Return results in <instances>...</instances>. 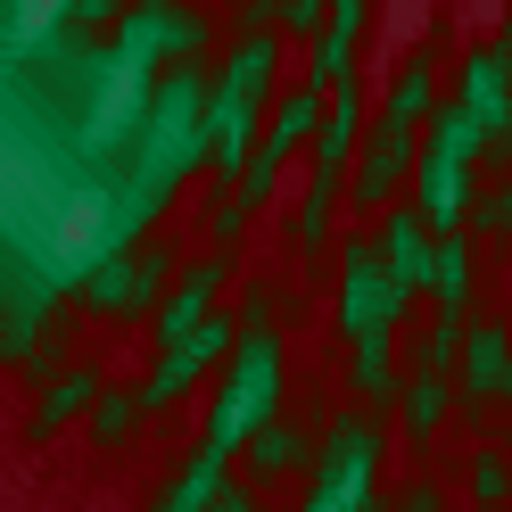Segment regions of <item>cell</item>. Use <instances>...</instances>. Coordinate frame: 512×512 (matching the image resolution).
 Returning <instances> with one entry per match:
<instances>
[{
	"mask_svg": "<svg viewBox=\"0 0 512 512\" xmlns=\"http://www.w3.org/2000/svg\"><path fill=\"white\" fill-rule=\"evenodd\" d=\"M471 223L479 232H512V166H504V190H471Z\"/></svg>",
	"mask_w": 512,
	"mask_h": 512,
	"instance_id": "cell-21",
	"label": "cell"
},
{
	"mask_svg": "<svg viewBox=\"0 0 512 512\" xmlns=\"http://www.w3.org/2000/svg\"><path fill=\"white\" fill-rule=\"evenodd\" d=\"M430 298L446 314H463L471 306V240L463 232H438V256H430Z\"/></svg>",
	"mask_w": 512,
	"mask_h": 512,
	"instance_id": "cell-18",
	"label": "cell"
},
{
	"mask_svg": "<svg viewBox=\"0 0 512 512\" xmlns=\"http://www.w3.org/2000/svg\"><path fill=\"white\" fill-rule=\"evenodd\" d=\"M124 9H133V0H67L75 25H108V17H124Z\"/></svg>",
	"mask_w": 512,
	"mask_h": 512,
	"instance_id": "cell-23",
	"label": "cell"
},
{
	"mask_svg": "<svg viewBox=\"0 0 512 512\" xmlns=\"http://www.w3.org/2000/svg\"><path fill=\"white\" fill-rule=\"evenodd\" d=\"M91 397H100V372H83V364H75V372H58L50 389H42V405H34V422H25V430H34V446L58 438L75 413H91Z\"/></svg>",
	"mask_w": 512,
	"mask_h": 512,
	"instance_id": "cell-15",
	"label": "cell"
},
{
	"mask_svg": "<svg viewBox=\"0 0 512 512\" xmlns=\"http://www.w3.org/2000/svg\"><path fill=\"white\" fill-rule=\"evenodd\" d=\"M306 463H314V438H306L298 422H281V413H273V422H256V438H248V479H256V488L298 479Z\"/></svg>",
	"mask_w": 512,
	"mask_h": 512,
	"instance_id": "cell-13",
	"label": "cell"
},
{
	"mask_svg": "<svg viewBox=\"0 0 512 512\" xmlns=\"http://www.w3.org/2000/svg\"><path fill=\"white\" fill-rule=\"evenodd\" d=\"M223 273H232V256H223V248H207L199 265H182V273H174L166 306H157V347L182 339L190 323H207V314H215V290H223Z\"/></svg>",
	"mask_w": 512,
	"mask_h": 512,
	"instance_id": "cell-10",
	"label": "cell"
},
{
	"mask_svg": "<svg viewBox=\"0 0 512 512\" xmlns=\"http://www.w3.org/2000/svg\"><path fill=\"white\" fill-rule=\"evenodd\" d=\"M215 512H256V496H248V488H223V496H215Z\"/></svg>",
	"mask_w": 512,
	"mask_h": 512,
	"instance_id": "cell-25",
	"label": "cell"
},
{
	"mask_svg": "<svg viewBox=\"0 0 512 512\" xmlns=\"http://www.w3.org/2000/svg\"><path fill=\"white\" fill-rule=\"evenodd\" d=\"M347 380H356L364 405H397L405 397V380L389 364V339H347Z\"/></svg>",
	"mask_w": 512,
	"mask_h": 512,
	"instance_id": "cell-16",
	"label": "cell"
},
{
	"mask_svg": "<svg viewBox=\"0 0 512 512\" xmlns=\"http://www.w3.org/2000/svg\"><path fill=\"white\" fill-rule=\"evenodd\" d=\"M372 471H380V422L372 413L331 422V438L314 446V496H306V512H356L372 496Z\"/></svg>",
	"mask_w": 512,
	"mask_h": 512,
	"instance_id": "cell-6",
	"label": "cell"
},
{
	"mask_svg": "<svg viewBox=\"0 0 512 512\" xmlns=\"http://www.w3.org/2000/svg\"><path fill=\"white\" fill-rule=\"evenodd\" d=\"M141 389H100V397H91V438H100V446H116V438H133V422H141Z\"/></svg>",
	"mask_w": 512,
	"mask_h": 512,
	"instance_id": "cell-19",
	"label": "cell"
},
{
	"mask_svg": "<svg viewBox=\"0 0 512 512\" xmlns=\"http://www.w3.org/2000/svg\"><path fill=\"white\" fill-rule=\"evenodd\" d=\"M504 166H512V141H504Z\"/></svg>",
	"mask_w": 512,
	"mask_h": 512,
	"instance_id": "cell-29",
	"label": "cell"
},
{
	"mask_svg": "<svg viewBox=\"0 0 512 512\" xmlns=\"http://www.w3.org/2000/svg\"><path fill=\"white\" fill-rule=\"evenodd\" d=\"M273 83H281V34H273V25H256V34L232 50V67L215 75V91H207V166H215L223 182L248 174L256 116L273 108Z\"/></svg>",
	"mask_w": 512,
	"mask_h": 512,
	"instance_id": "cell-1",
	"label": "cell"
},
{
	"mask_svg": "<svg viewBox=\"0 0 512 512\" xmlns=\"http://www.w3.org/2000/svg\"><path fill=\"white\" fill-rule=\"evenodd\" d=\"M232 347H240V323H232V314H207V323H190L182 339L157 347V364H149V380H141V405H149V413H174V405L199 389V380H207L223 356H232Z\"/></svg>",
	"mask_w": 512,
	"mask_h": 512,
	"instance_id": "cell-7",
	"label": "cell"
},
{
	"mask_svg": "<svg viewBox=\"0 0 512 512\" xmlns=\"http://www.w3.org/2000/svg\"><path fill=\"white\" fill-rule=\"evenodd\" d=\"M512 496V455L504 446H479L471 455V504H504Z\"/></svg>",
	"mask_w": 512,
	"mask_h": 512,
	"instance_id": "cell-20",
	"label": "cell"
},
{
	"mask_svg": "<svg viewBox=\"0 0 512 512\" xmlns=\"http://www.w3.org/2000/svg\"><path fill=\"white\" fill-rule=\"evenodd\" d=\"M380 256L397 265V281H405V290H430V256H438L430 215H422V207H397L389 223H380Z\"/></svg>",
	"mask_w": 512,
	"mask_h": 512,
	"instance_id": "cell-12",
	"label": "cell"
},
{
	"mask_svg": "<svg viewBox=\"0 0 512 512\" xmlns=\"http://www.w3.org/2000/svg\"><path fill=\"white\" fill-rule=\"evenodd\" d=\"M446 413H455V372H413L405 380V430L413 438H438Z\"/></svg>",
	"mask_w": 512,
	"mask_h": 512,
	"instance_id": "cell-17",
	"label": "cell"
},
{
	"mask_svg": "<svg viewBox=\"0 0 512 512\" xmlns=\"http://www.w3.org/2000/svg\"><path fill=\"white\" fill-rule=\"evenodd\" d=\"M496 67H504V91H512V34L496 42Z\"/></svg>",
	"mask_w": 512,
	"mask_h": 512,
	"instance_id": "cell-27",
	"label": "cell"
},
{
	"mask_svg": "<svg viewBox=\"0 0 512 512\" xmlns=\"http://www.w3.org/2000/svg\"><path fill=\"white\" fill-rule=\"evenodd\" d=\"M223 463H232V455H223V446H207V438H199V455H190V463L174 471V488L157 496L149 512H215V496L232 488V479H223Z\"/></svg>",
	"mask_w": 512,
	"mask_h": 512,
	"instance_id": "cell-14",
	"label": "cell"
},
{
	"mask_svg": "<svg viewBox=\"0 0 512 512\" xmlns=\"http://www.w3.org/2000/svg\"><path fill=\"white\" fill-rule=\"evenodd\" d=\"M389 512H438V488H430V479H413V488H405Z\"/></svg>",
	"mask_w": 512,
	"mask_h": 512,
	"instance_id": "cell-24",
	"label": "cell"
},
{
	"mask_svg": "<svg viewBox=\"0 0 512 512\" xmlns=\"http://www.w3.org/2000/svg\"><path fill=\"white\" fill-rule=\"evenodd\" d=\"M463 422H488V405H512V323H471L463 331Z\"/></svg>",
	"mask_w": 512,
	"mask_h": 512,
	"instance_id": "cell-9",
	"label": "cell"
},
{
	"mask_svg": "<svg viewBox=\"0 0 512 512\" xmlns=\"http://www.w3.org/2000/svg\"><path fill=\"white\" fill-rule=\"evenodd\" d=\"M323 100H331V91L314 83V75H306L298 91H281V100H273L265 133H256V157H248V174H240V207H248V215H256V207L273 199L281 166H290L298 149H314V124H323Z\"/></svg>",
	"mask_w": 512,
	"mask_h": 512,
	"instance_id": "cell-5",
	"label": "cell"
},
{
	"mask_svg": "<svg viewBox=\"0 0 512 512\" xmlns=\"http://www.w3.org/2000/svg\"><path fill=\"white\" fill-rule=\"evenodd\" d=\"M339 339H389L397 331V314H405V281H397V265L380 256V240H364V232H347L339 248Z\"/></svg>",
	"mask_w": 512,
	"mask_h": 512,
	"instance_id": "cell-3",
	"label": "cell"
},
{
	"mask_svg": "<svg viewBox=\"0 0 512 512\" xmlns=\"http://www.w3.org/2000/svg\"><path fill=\"white\" fill-rule=\"evenodd\" d=\"M364 17H372V0H331L323 25H314V83H347V67H356V42H364Z\"/></svg>",
	"mask_w": 512,
	"mask_h": 512,
	"instance_id": "cell-11",
	"label": "cell"
},
{
	"mask_svg": "<svg viewBox=\"0 0 512 512\" xmlns=\"http://www.w3.org/2000/svg\"><path fill=\"white\" fill-rule=\"evenodd\" d=\"M174 248L166 240H133V248H108L100 256V273L83 281V306L91 314H116V323H133V314H157L174 290Z\"/></svg>",
	"mask_w": 512,
	"mask_h": 512,
	"instance_id": "cell-4",
	"label": "cell"
},
{
	"mask_svg": "<svg viewBox=\"0 0 512 512\" xmlns=\"http://www.w3.org/2000/svg\"><path fill=\"white\" fill-rule=\"evenodd\" d=\"M281 413V347L273 339H240L223 356V380H215V413H207V446H248L256 422Z\"/></svg>",
	"mask_w": 512,
	"mask_h": 512,
	"instance_id": "cell-2",
	"label": "cell"
},
{
	"mask_svg": "<svg viewBox=\"0 0 512 512\" xmlns=\"http://www.w3.org/2000/svg\"><path fill=\"white\" fill-rule=\"evenodd\" d=\"M356 512H389V504H380V496H364V504H356Z\"/></svg>",
	"mask_w": 512,
	"mask_h": 512,
	"instance_id": "cell-28",
	"label": "cell"
},
{
	"mask_svg": "<svg viewBox=\"0 0 512 512\" xmlns=\"http://www.w3.org/2000/svg\"><path fill=\"white\" fill-rule=\"evenodd\" d=\"M240 9H248V17H265V25H273V17H281V0H240Z\"/></svg>",
	"mask_w": 512,
	"mask_h": 512,
	"instance_id": "cell-26",
	"label": "cell"
},
{
	"mask_svg": "<svg viewBox=\"0 0 512 512\" xmlns=\"http://www.w3.org/2000/svg\"><path fill=\"white\" fill-rule=\"evenodd\" d=\"M273 314H281L273 290H248V298H240V339H273Z\"/></svg>",
	"mask_w": 512,
	"mask_h": 512,
	"instance_id": "cell-22",
	"label": "cell"
},
{
	"mask_svg": "<svg viewBox=\"0 0 512 512\" xmlns=\"http://www.w3.org/2000/svg\"><path fill=\"white\" fill-rule=\"evenodd\" d=\"M413 157H422V124L380 116V124H372V149L347 166V207H389L397 190L413 182Z\"/></svg>",
	"mask_w": 512,
	"mask_h": 512,
	"instance_id": "cell-8",
	"label": "cell"
}]
</instances>
